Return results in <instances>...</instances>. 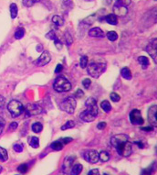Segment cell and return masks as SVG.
<instances>
[{
	"instance_id": "1",
	"label": "cell",
	"mask_w": 157,
	"mask_h": 175,
	"mask_svg": "<svg viewBox=\"0 0 157 175\" xmlns=\"http://www.w3.org/2000/svg\"><path fill=\"white\" fill-rule=\"evenodd\" d=\"M111 144L119 155L123 157H128L133 152V145L130 142V138L125 134H118L112 137Z\"/></svg>"
},
{
	"instance_id": "2",
	"label": "cell",
	"mask_w": 157,
	"mask_h": 175,
	"mask_svg": "<svg viewBox=\"0 0 157 175\" xmlns=\"http://www.w3.org/2000/svg\"><path fill=\"white\" fill-rule=\"evenodd\" d=\"M87 72L92 78H99L106 70V64L101 62H91L87 65Z\"/></svg>"
},
{
	"instance_id": "3",
	"label": "cell",
	"mask_w": 157,
	"mask_h": 175,
	"mask_svg": "<svg viewBox=\"0 0 157 175\" xmlns=\"http://www.w3.org/2000/svg\"><path fill=\"white\" fill-rule=\"evenodd\" d=\"M53 88L55 91L59 93H64V92H69L71 89V84L68 79L65 77H58L54 84H53Z\"/></svg>"
},
{
	"instance_id": "4",
	"label": "cell",
	"mask_w": 157,
	"mask_h": 175,
	"mask_svg": "<svg viewBox=\"0 0 157 175\" xmlns=\"http://www.w3.org/2000/svg\"><path fill=\"white\" fill-rule=\"evenodd\" d=\"M7 110L13 117H17L23 113L24 106L21 102L17 100H11L7 104Z\"/></svg>"
},
{
	"instance_id": "5",
	"label": "cell",
	"mask_w": 157,
	"mask_h": 175,
	"mask_svg": "<svg viewBox=\"0 0 157 175\" xmlns=\"http://www.w3.org/2000/svg\"><path fill=\"white\" fill-rule=\"evenodd\" d=\"M76 106H77L76 98L74 96H70L62 101V103L60 104V108L68 114H73Z\"/></svg>"
},
{
	"instance_id": "6",
	"label": "cell",
	"mask_w": 157,
	"mask_h": 175,
	"mask_svg": "<svg viewBox=\"0 0 157 175\" xmlns=\"http://www.w3.org/2000/svg\"><path fill=\"white\" fill-rule=\"evenodd\" d=\"M24 110L26 112V117H29L31 116L39 115L42 112L41 106L39 105H37V104H27Z\"/></svg>"
},
{
	"instance_id": "7",
	"label": "cell",
	"mask_w": 157,
	"mask_h": 175,
	"mask_svg": "<svg viewBox=\"0 0 157 175\" xmlns=\"http://www.w3.org/2000/svg\"><path fill=\"white\" fill-rule=\"evenodd\" d=\"M85 106H86V111H88L89 113H91V115H93L94 117H97L98 116V113H99V108H98V106H97V102L96 100L93 98V97H90L86 100V103H85Z\"/></svg>"
},
{
	"instance_id": "8",
	"label": "cell",
	"mask_w": 157,
	"mask_h": 175,
	"mask_svg": "<svg viewBox=\"0 0 157 175\" xmlns=\"http://www.w3.org/2000/svg\"><path fill=\"white\" fill-rule=\"evenodd\" d=\"M130 121L133 125H143L145 120L142 117L141 111L138 109H134L130 113Z\"/></svg>"
},
{
	"instance_id": "9",
	"label": "cell",
	"mask_w": 157,
	"mask_h": 175,
	"mask_svg": "<svg viewBox=\"0 0 157 175\" xmlns=\"http://www.w3.org/2000/svg\"><path fill=\"white\" fill-rule=\"evenodd\" d=\"M71 140H72V139H71V138L60 139V140H57V141H54V142L50 145V147H51V149H52V150L59 151H61V150L64 148V146H65L66 144L70 143Z\"/></svg>"
},
{
	"instance_id": "10",
	"label": "cell",
	"mask_w": 157,
	"mask_h": 175,
	"mask_svg": "<svg viewBox=\"0 0 157 175\" xmlns=\"http://www.w3.org/2000/svg\"><path fill=\"white\" fill-rule=\"evenodd\" d=\"M148 121L153 127L157 126V106H152L148 110Z\"/></svg>"
},
{
	"instance_id": "11",
	"label": "cell",
	"mask_w": 157,
	"mask_h": 175,
	"mask_svg": "<svg viewBox=\"0 0 157 175\" xmlns=\"http://www.w3.org/2000/svg\"><path fill=\"white\" fill-rule=\"evenodd\" d=\"M146 51L151 55V57L154 59V61L156 63V54H157V40L156 39H154L146 47Z\"/></svg>"
},
{
	"instance_id": "12",
	"label": "cell",
	"mask_w": 157,
	"mask_h": 175,
	"mask_svg": "<svg viewBox=\"0 0 157 175\" xmlns=\"http://www.w3.org/2000/svg\"><path fill=\"white\" fill-rule=\"evenodd\" d=\"M51 61V56H50V53L47 50H44L41 54V56L36 61V64L37 66H44L46 64H48L49 61Z\"/></svg>"
},
{
	"instance_id": "13",
	"label": "cell",
	"mask_w": 157,
	"mask_h": 175,
	"mask_svg": "<svg viewBox=\"0 0 157 175\" xmlns=\"http://www.w3.org/2000/svg\"><path fill=\"white\" fill-rule=\"evenodd\" d=\"M84 159L90 163L95 164L99 162V153L96 151H88L84 155Z\"/></svg>"
},
{
	"instance_id": "14",
	"label": "cell",
	"mask_w": 157,
	"mask_h": 175,
	"mask_svg": "<svg viewBox=\"0 0 157 175\" xmlns=\"http://www.w3.org/2000/svg\"><path fill=\"white\" fill-rule=\"evenodd\" d=\"M113 12L115 16H120V17H124L128 13V9L126 6H123L120 5L119 3L116 2V4L113 6Z\"/></svg>"
},
{
	"instance_id": "15",
	"label": "cell",
	"mask_w": 157,
	"mask_h": 175,
	"mask_svg": "<svg viewBox=\"0 0 157 175\" xmlns=\"http://www.w3.org/2000/svg\"><path fill=\"white\" fill-rule=\"evenodd\" d=\"M89 35H90V37H92V38H103L104 32L100 28H93L90 29Z\"/></svg>"
},
{
	"instance_id": "16",
	"label": "cell",
	"mask_w": 157,
	"mask_h": 175,
	"mask_svg": "<svg viewBox=\"0 0 157 175\" xmlns=\"http://www.w3.org/2000/svg\"><path fill=\"white\" fill-rule=\"evenodd\" d=\"M80 119H81L82 121H84V122H92V121H94L95 118H96V117H94L93 115H91V113H89V112L86 111V110L80 114Z\"/></svg>"
},
{
	"instance_id": "17",
	"label": "cell",
	"mask_w": 157,
	"mask_h": 175,
	"mask_svg": "<svg viewBox=\"0 0 157 175\" xmlns=\"http://www.w3.org/2000/svg\"><path fill=\"white\" fill-rule=\"evenodd\" d=\"M75 161V157L74 156H69L65 159L64 162H63V171L64 173H67V170H70L71 165L73 164Z\"/></svg>"
},
{
	"instance_id": "18",
	"label": "cell",
	"mask_w": 157,
	"mask_h": 175,
	"mask_svg": "<svg viewBox=\"0 0 157 175\" xmlns=\"http://www.w3.org/2000/svg\"><path fill=\"white\" fill-rule=\"evenodd\" d=\"M105 21L111 25H117L118 24V18L117 16H115L114 14H109L104 17Z\"/></svg>"
},
{
	"instance_id": "19",
	"label": "cell",
	"mask_w": 157,
	"mask_h": 175,
	"mask_svg": "<svg viewBox=\"0 0 157 175\" xmlns=\"http://www.w3.org/2000/svg\"><path fill=\"white\" fill-rule=\"evenodd\" d=\"M121 75L126 79V80H131L132 79V73H131V70L129 68H123L122 71H121Z\"/></svg>"
},
{
	"instance_id": "20",
	"label": "cell",
	"mask_w": 157,
	"mask_h": 175,
	"mask_svg": "<svg viewBox=\"0 0 157 175\" xmlns=\"http://www.w3.org/2000/svg\"><path fill=\"white\" fill-rule=\"evenodd\" d=\"M28 144L34 148V149H37L39 147V140L37 137H29L28 139Z\"/></svg>"
},
{
	"instance_id": "21",
	"label": "cell",
	"mask_w": 157,
	"mask_h": 175,
	"mask_svg": "<svg viewBox=\"0 0 157 175\" xmlns=\"http://www.w3.org/2000/svg\"><path fill=\"white\" fill-rule=\"evenodd\" d=\"M138 61H139V63L142 65L143 69H146L147 66L149 65V60H148V58L145 57V56H140V57L138 58Z\"/></svg>"
},
{
	"instance_id": "22",
	"label": "cell",
	"mask_w": 157,
	"mask_h": 175,
	"mask_svg": "<svg viewBox=\"0 0 157 175\" xmlns=\"http://www.w3.org/2000/svg\"><path fill=\"white\" fill-rule=\"evenodd\" d=\"M17 12H18V8L17 6L15 3H12L10 5V16L12 18H16L17 16Z\"/></svg>"
},
{
	"instance_id": "23",
	"label": "cell",
	"mask_w": 157,
	"mask_h": 175,
	"mask_svg": "<svg viewBox=\"0 0 157 175\" xmlns=\"http://www.w3.org/2000/svg\"><path fill=\"white\" fill-rule=\"evenodd\" d=\"M52 22H53L55 25H57V26H59V27H61V26H63V24H64V19H63L60 16L55 15V16L52 17Z\"/></svg>"
},
{
	"instance_id": "24",
	"label": "cell",
	"mask_w": 157,
	"mask_h": 175,
	"mask_svg": "<svg viewBox=\"0 0 157 175\" xmlns=\"http://www.w3.org/2000/svg\"><path fill=\"white\" fill-rule=\"evenodd\" d=\"M82 169H83V167H82L81 164H80V163L75 164V165L71 168V174L73 175L80 174V173L82 172Z\"/></svg>"
},
{
	"instance_id": "25",
	"label": "cell",
	"mask_w": 157,
	"mask_h": 175,
	"mask_svg": "<svg viewBox=\"0 0 157 175\" xmlns=\"http://www.w3.org/2000/svg\"><path fill=\"white\" fill-rule=\"evenodd\" d=\"M101 107H102V108L104 110V112H106V113H109V112L112 110V106H111V104L109 103V101H107V100H104V101L102 102Z\"/></svg>"
},
{
	"instance_id": "26",
	"label": "cell",
	"mask_w": 157,
	"mask_h": 175,
	"mask_svg": "<svg viewBox=\"0 0 157 175\" xmlns=\"http://www.w3.org/2000/svg\"><path fill=\"white\" fill-rule=\"evenodd\" d=\"M32 130H33V132H35V133H39V132H41L42 131V129H43V125L41 124V123H39V122H36V123H34L33 125H32Z\"/></svg>"
},
{
	"instance_id": "27",
	"label": "cell",
	"mask_w": 157,
	"mask_h": 175,
	"mask_svg": "<svg viewBox=\"0 0 157 175\" xmlns=\"http://www.w3.org/2000/svg\"><path fill=\"white\" fill-rule=\"evenodd\" d=\"M99 160H101L102 162H107L110 160V154L107 151H102L99 154Z\"/></svg>"
},
{
	"instance_id": "28",
	"label": "cell",
	"mask_w": 157,
	"mask_h": 175,
	"mask_svg": "<svg viewBox=\"0 0 157 175\" xmlns=\"http://www.w3.org/2000/svg\"><path fill=\"white\" fill-rule=\"evenodd\" d=\"M25 35V29L23 28H16V32H15V38L16 39H21Z\"/></svg>"
},
{
	"instance_id": "29",
	"label": "cell",
	"mask_w": 157,
	"mask_h": 175,
	"mask_svg": "<svg viewBox=\"0 0 157 175\" xmlns=\"http://www.w3.org/2000/svg\"><path fill=\"white\" fill-rule=\"evenodd\" d=\"M7 159H8V155H7L6 150L0 147V161L1 162H6Z\"/></svg>"
},
{
	"instance_id": "30",
	"label": "cell",
	"mask_w": 157,
	"mask_h": 175,
	"mask_svg": "<svg viewBox=\"0 0 157 175\" xmlns=\"http://www.w3.org/2000/svg\"><path fill=\"white\" fill-rule=\"evenodd\" d=\"M74 127H75V122L72 120H70V121H67L66 124L63 125L60 128H61V130H67L70 128H73Z\"/></svg>"
},
{
	"instance_id": "31",
	"label": "cell",
	"mask_w": 157,
	"mask_h": 175,
	"mask_svg": "<svg viewBox=\"0 0 157 175\" xmlns=\"http://www.w3.org/2000/svg\"><path fill=\"white\" fill-rule=\"evenodd\" d=\"M107 39L111 41H115L118 39V34L115 31H109L107 33Z\"/></svg>"
},
{
	"instance_id": "32",
	"label": "cell",
	"mask_w": 157,
	"mask_h": 175,
	"mask_svg": "<svg viewBox=\"0 0 157 175\" xmlns=\"http://www.w3.org/2000/svg\"><path fill=\"white\" fill-rule=\"evenodd\" d=\"M97 17H98V15H97V13H95V14H93V15H91V16H90V17H88L87 18H85L84 19V23H87V24H92V23H94V21L97 19Z\"/></svg>"
},
{
	"instance_id": "33",
	"label": "cell",
	"mask_w": 157,
	"mask_h": 175,
	"mask_svg": "<svg viewBox=\"0 0 157 175\" xmlns=\"http://www.w3.org/2000/svg\"><path fill=\"white\" fill-rule=\"evenodd\" d=\"M88 61H89V59H88L87 56H82V57L80 58V66L82 69L86 68L87 65H88Z\"/></svg>"
},
{
	"instance_id": "34",
	"label": "cell",
	"mask_w": 157,
	"mask_h": 175,
	"mask_svg": "<svg viewBox=\"0 0 157 175\" xmlns=\"http://www.w3.org/2000/svg\"><path fill=\"white\" fill-rule=\"evenodd\" d=\"M65 40H66V43H67L68 46L71 45L72 42H73V39H72V37H71V35H70V33L69 31L65 32Z\"/></svg>"
},
{
	"instance_id": "35",
	"label": "cell",
	"mask_w": 157,
	"mask_h": 175,
	"mask_svg": "<svg viewBox=\"0 0 157 175\" xmlns=\"http://www.w3.org/2000/svg\"><path fill=\"white\" fill-rule=\"evenodd\" d=\"M37 0H22V3H23V5L25 6H27V7H30V6H32L36 2H37Z\"/></svg>"
},
{
	"instance_id": "36",
	"label": "cell",
	"mask_w": 157,
	"mask_h": 175,
	"mask_svg": "<svg viewBox=\"0 0 157 175\" xmlns=\"http://www.w3.org/2000/svg\"><path fill=\"white\" fill-rule=\"evenodd\" d=\"M110 96H111V100H112V102H114V103L119 102V101H120V99H121L120 95H119L118 94H116V93H112Z\"/></svg>"
},
{
	"instance_id": "37",
	"label": "cell",
	"mask_w": 157,
	"mask_h": 175,
	"mask_svg": "<svg viewBox=\"0 0 157 175\" xmlns=\"http://www.w3.org/2000/svg\"><path fill=\"white\" fill-rule=\"evenodd\" d=\"M46 38L48 39H53L54 40V39H57V36H56V34H55V32L53 30H50L48 33L46 34Z\"/></svg>"
},
{
	"instance_id": "38",
	"label": "cell",
	"mask_w": 157,
	"mask_h": 175,
	"mask_svg": "<svg viewBox=\"0 0 157 175\" xmlns=\"http://www.w3.org/2000/svg\"><path fill=\"white\" fill-rule=\"evenodd\" d=\"M27 169H28V167H27V164H21V165L17 168L18 172L21 173H27Z\"/></svg>"
},
{
	"instance_id": "39",
	"label": "cell",
	"mask_w": 157,
	"mask_h": 175,
	"mask_svg": "<svg viewBox=\"0 0 157 175\" xmlns=\"http://www.w3.org/2000/svg\"><path fill=\"white\" fill-rule=\"evenodd\" d=\"M13 149L16 152H22L23 151V145L22 144H15Z\"/></svg>"
},
{
	"instance_id": "40",
	"label": "cell",
	"mask_w": 157,
	"mask_h": 175,
	"mask_svg": "<svg viewBox=\"0 0 157 175\" xmlns=\"http://www.w3.org/2000/svg\"><path fill=\"white\" fill-rule=\"evenodd\" d=\"M82 84H83V86L86 88V89H89V87L91 86V81L90 80V79H84L83 81H82Z\"/></svg>"
},
{
	"instance_id": "41",
	"label": "cell",
	"mask_w": 157,
	"mask_h": 175,
	"mask_svg": "<svg viewBox=\"0 0 157 175\" xmlns=\"http://www.w3.org/2000/svg\"><path fill=\"white\" fill-rule=\"evenodd\" d=\"M83 95H84V93H83V91L80 90V89H78V90L75 92V94H74V97H75V98H81Z\"/></svg>"
},
{
	"instance_id": "42",
	"label": "cell",
	"mask_w": 157,
	"mask_h": 175,
	"mask_svg": "<svg viewBox=\"0 0 157 175\" xmlns=\"http://www.w3.org/2000/svg\"><path fill=\"white\" fill-rule=\"evenodd\" d=\"M131 2H132L131 0H117V3H119L123 6H128L131 4Z\"/></svg>"
},
{
	"instance_id": "43",
	"label": "cell",
	"mask_w": 157,
	"mask_h": 175,
	"mask_svg": "<svg viewBox=\"0 0 157 175\" xmlns=\"http://www.w3.org/2000/svg\"><path fill=\"white\" fill-rule=\"evenodd\" d=\"M5 119H4L3 117H0V135H1V133L3 132V130H4V128H5Z\"/></svg>"
},
{
	"instance_id": "44",
	"label": "cell",
	"mask_w": 157,
	"mask_h": 175,
	"mask_svg": "<svg viewBox=\"0 0 157 175\" xmlns=\"http://www.w3.org/2000/svg\"><path fill=\"white\" fill-rule=\"evenodd\" d=\"M55 40V45H56V47L59 49V50H60L61 48H62V43H61V41L57 38L56 39H54Z\"/></svg>"
},
{
	"instance_id": "45",
	"label": "cell",
	"mask_w": 157,
	"mask_h": 175,
	"mask_svg": "<svg viewBox=\"0 0 157 175\" xmlns=\"http://www.w3.org/2000/svg\"><path fill=\"white\" fill-rule=\"evenodd\" d=\"M106 123L105 122H100L98 125H97V128H99V129H104L105 128H106Z\"/></svg>"
},
{
	"instance_id": "46",
	"label": "cell",
	"mask_w": 157,
	"mask_h": 175,
	"mask_svg": "<svg viewBox=\"0 0 157 175\" xmlns=\"http://www.w3.org/2000/svg\"><path fill=\"white\" fill-rule=\"evenodd\" d=\"M89 175H99L100 174V171L98 169H93L91 172H89Z\"/></svg>"
},
{
	"instance_id": "47",
	"label": "cell",
	"mask_w": 157,
	"mask_h": 175,
	"mask_svg": "<svg viewBox=\"0 0 157 175\" xmlns=\"http://www.w3.org/2000/svg\"><path fill=\"white\" fill-rule=\"evenodd\" d=\"M62 70H63V66H62L61 64H58V65H57V68H56V70H55V73H61Z\"/></svg>"
},
{
	"instance_id": "48",
	"label": "cell",
	"mask_w": 157,
	"mask_h": 175,
	"mask_svg": "<svg viewBox=\"0 0 157 175\" xmlns=\"http://www.w3.org/2000/svg\"><path fill=\"white\" fill-rule=\"evenodd\" d=\"M17 127H18V125H17L16 122H12V123L10 124V126H9V128L12 129V130H14V129H16Z\"/></svg>"
},
{
	"instance_id": "49",
	"label": "cell",
	"mask_w": 157,
	"mask_h": 175,
	"mask_svg": "<svg viewBox=\"0 0 157 175\" xmlns=\"http://www.w3.org/2000/svg\"><path fill=\"white\" fill-rule=\"evenodd\" d=\"M5 106V97L0 95V109H2Z\"/></svg>"
},
{
	"instance_id": "50",
	"label": "cell",
	"mask_w": 157,
	"mask_h": 175,
	"mask_svg": "<svg viewBox=\"0 0 157 175\" xmlns=\"http://www.w3.org/2000/svg\"><path fill=\"white\" fill-rule=\"evenodd\" d=\"M142 130H145V131H152L153 130V127L150 126L148 128H142Z\"/></svg>"
},
{
	"instance_id": "51",
	"label": "cell",
	"mask_w": 157,
	"mask_h": 175,
	"mask_svg": "<svg viewBox=\"0 0 157 175\" xmlns=\"http://www.w3.org/2000/svg\"><path fill=\"white\" fill-rule=\"evenodd\" d=\"M135 144H137V145L139 146L140 149H143V148H144V144H142V143L139 142V141H135Z\"/></svg>"
},
{
	"instance_id": "52",
	"label": "cell",
	"mask_w": 157,
	"mask_h": 175,
	"mask_svg": "<svg viewBox=\"0 0 157 175\" xmlns=\"http://www.w3.org/2000/svg\"><path fill=\"white\" fill-rule=\"evenodd\" d=\"M112 0H106L104 3H105V4H107V5H110V4L112 3Z\"/></svg>"
},
{
	"instance_id": "53",
	"label": "cell",
	"mask_w": 157,
	"mask_h": 175,
	"mask_svg": "<svg viewBox=\"0 0 157 175\" xmlns=\"http://www.w3.org/2000/svg\"><path fill=\"white\" fill-rule=\"evenodd\" d=\"M2 171H3V168H2V167H1V166H0V173H1V172H2Z\"/></svg>"
},
{
	"instance_id": "54",
	"label": "cell",
	"mask_w": 157,
	"mask_h": 175,
	"mask_svg": "<svg viewBox=\"0 0 157 175\" xmlns=\"http://www.w3.org/2000/svg\"><path fill=\"white\" fill-rule=\"evenodd\" d=\"M86 1H92V0H86Z\"/></svg>"
},
{
	"instance_id": "55",
	"label": "cell",
	"mask_w": 157,
	"mask_h": 175,
	"mask_svg": "<svg viewBox=\"0 0 157 175\" xmlns=\"http://www.w3.org/2000/svg\"><path fill=\"white\" fill-rule=\"evenodd\" d=\"M155 1H156V0H155Z\"/></svg>"
}]
</instances>
